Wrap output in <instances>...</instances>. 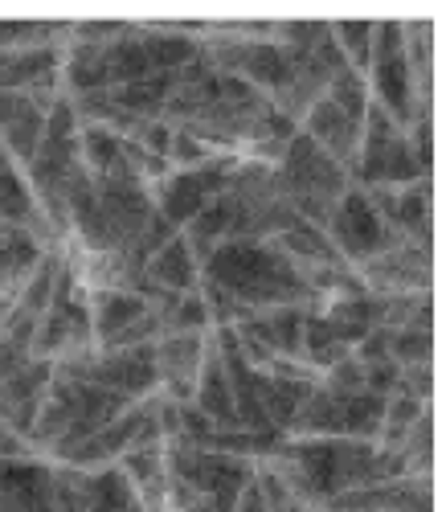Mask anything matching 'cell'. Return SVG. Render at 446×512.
I'll return each instance as SVG.
<instances>
[{"label":"cell","mask_w":446,"mask_h":512,"mask_svg":"<svg viewBox=\"0 0 446 512\" xmlns=\"http://www.w3.org/2000/svg\"><path fill=\"white\" fill-rule=\"evenodd\" d=\"M324 234H328V242L336 246L340 259H344V263H356V267L369 263L373 254H381V250H389V246H397V242H406V238L393 234V230L377 218V209L369 205V197H365L361 189H348V193L336 201Z\"/></svg>","instance_id":"obj_1"},{"label":"cell","mask_w":446,"mask_h":512,"mask_svg":"<svg viewBox=\"0 0 446 512\" xmlns=\"http://www.w3.org/2000/svg\"><path fill=\"white\" fill-rule=\"evenodd\" d=\"M361 287L381 295H410L430 287V250L418 242H397L369 263H361Z\"/></svg>","instance_id":"obj_2"},{"label":"cell","mask_w":446,"mask_h":512,"mask_svg":"<svg viewBox=\"0 0 446 512\" xmlns=\"http://www.w3.org/2000/svg\"><path fill=\"white\" fill-rule=\"evenodd\" d=\"M54 361H25L13 377L0 381V426H9L17 439H29L33 418L41 410V398L50 390Z\"/></svg>","instance_id":"obj_3"},{"label":"cell","mask_w":446,"mask_h":512,"mask_svg":"<svg viewBox=\"0 0 446 512\" xmlns=\"http://www.w3.org/2000/svg\"><path fill=\"white\" fill-rule=\"evenodd\" d=\"M193 406L213 422V431H242L238 410H234V386H230V373L213 349V336H209V349H205L197 386H193Z\"/></svg>","instance_id":"obj_4"},{"label":"cell","mask_w":446,"mask_h":512,"mask_svg":"<svg viewBox=\"0 0 446 512\" xmlns=\"http://www.w3.org/2000/svg\"><path fill=\"white\" fill-rule=\"evenodd\" d=\"M144 279H148L152 287L168 291V295H189V291H197V283H201V263L193 259L189 242L176 234L164 250H156L152 259H148Z\"/></svg>","instance_id":"obj_5"},{"label":"cell","mask_w":446,"mask_h":512,"mask_svg":"<svg viewBox=\"0 0 446 512\" xmlns=\"http://www.w3.org/2000/svg\"><path fill=\"white\" fill-rule=\"evenodd\" d=\"M37 218H41V209H37L33 189H29V177L5 156L0 160V222H9L17 230H29Z\"/></svg>","instance_id":"obj_6"},{"label":"cell","mask_w":446,"mask_h":512,"mask_svg":"<svg viewBox=\"0 0 446 512\" xmlns=\"http://www.w3.org/2000/svg\"><path fill=\"white\" fill-rule=\"evenodd\" d=\"M25 361H29V353H21V349H13V345H5V340H0V381L13 377Z\"/></svg>","instance_id":"obj_7"}]
</instances>
